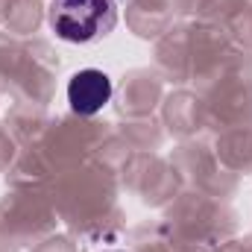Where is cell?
I'll return each instance as SVG.
<instances>
[{
    "label": "cell",
    "mask_w": 252,
    "mask_h": 252,
    "mask_svg": "<svg viewBox=\"0 0 252 252\" xmlns=\"http://www.w3.org/2000/svg\"><path fill=\"white\" fill-rule=\"evenodd\" d=\"M118 24L115 0H53L50 27L70 44H88L109 35Z\"/></svg>",
    "instance_id": "6da1fadb"
},
{
    "label": "cell",
    "mask_w": 252,
    "mask_h": 252,
    "mask_svg": "<svg viewBox=\"0 0 252 252\" xmlns=\"http://www.w3.org/2000/svg\"><path fill=\"white\" fill-rule=\"evenodd\" d=\"M109 100H112V79L103 70L85 67V70L70 76V82H67V103H70V109L76 115H97Z\"/></svg>",
    "instance_id": "7a4b0ae2"
}]
</instances>
